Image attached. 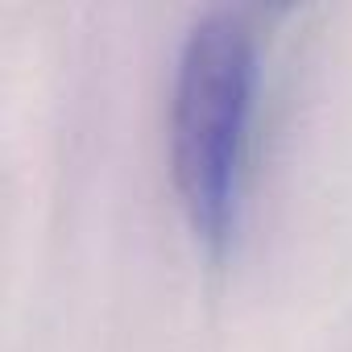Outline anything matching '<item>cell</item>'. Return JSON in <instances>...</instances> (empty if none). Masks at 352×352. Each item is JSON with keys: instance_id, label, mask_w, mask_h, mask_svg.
<instances>
[{"instance_id": "obj_1", "label": "cell", "mask_w": 352, "mask_h": 352, "mask_svg": "<svg viewBox=\"0 0 352 352\" xmlns=\"http://www.w3.org/2000/svg\"><path fill=\"white\" fill-rule=\"evenodd\" d=\"M261 9H212L187 34L170 100V166L195 236L220 253L236 228L261 79Z\"/></svg>"}]
</instances>
